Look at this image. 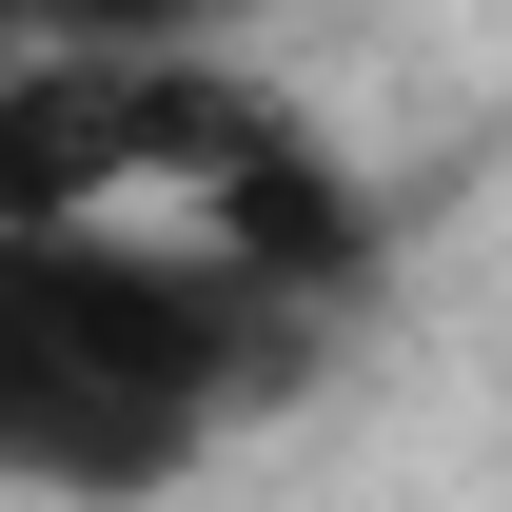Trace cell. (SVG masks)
Masks as SVG:
<instances>
[{
  "label": "cell",
  "mask_w": 512,
  "mask_h": 512,
  "mask_svg": "<svg viewBox=\"0 0 512 512\" xmlns=\"http://www.w3.org/2000/svg\"><path fill=\"white\" fill-rule=\"evenodd\" d=\"M296 375V316H256L197 237H0V473L20 493H158Z\"/></svg>",
  "instance_id": "1"
},
{
  "label": "cell",
  "mask_w": 512,
  "mask_h": 512,
  "mask_svg": "<svg viewBox=\"0 0 512 512\" xmlns=\"http://www.w3.org/2000/svg\"><path fill=\"white\" fill-rule=\"evenodd\" d=\"M256 138V79L197 40H0V237H138V197H217V158Z\"/></svg>",
  "instance_id": "2"
}]
</instances>
